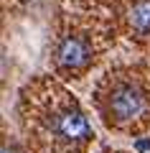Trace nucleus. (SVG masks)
I'll list each match as a JSON object with an SVG mask.
<instances>
[{
	"instance_id": "nucleus-6",
	"label": "nucleus",
	"mask_w": 150,
	"mask_h": 153,
	"mask_svg": "<svg viewBox=\"0 0 150 153\" xmlns=\"http://www.w3.org/2000/svg\"><path fill=\"white\" fill-rule=\"evenodd\" d=\"M3 153H16V151H10V148H3Z\"/></svg>"
},
{
	"instance_id": "nucleus-2",
	"label": "nucleus",
	"mask_w": 150,
	"mask_h": 153,
	"mask_svg": "<svg viewBox=\"0 0 150 153\" xmlns=\"http://www.w3.org/2000/svg\"><path fill=\"white\" fill-rule=\"evenodd\" d=\"M51 130H54L61 140H69V143H81V140H86V138L92 135L86 117H84L76 107H64V110H59V112L54 115Z\"/></svg>"
},
{
	"instance_id": "nucleus-1",
	"label": "nucleus",
	"mask_w": 150,
	"mask_h": 153,
	"mask_svg": "<svg viewBox=\"0 0 150 153\" xmlns=\"http://www.w3.org/2000/svg\"><path fill=\"white\" fill-rule=\"evenodd\" d=\"M145 110V97L132 84H117L109 94V115L117 123H130L140 117Z\"/></svg>"
},
{
	"instance_id": "nucleus-5",
	"label": "nucleus",
	"mask_w": 150,
	"mask_h": 153,
	"mask_svg": "<svg viewBox=\"0 0 150 153\" xmlns=\"http://www.w3.org/2000/svg\"><path fill=\"white\" fill-rule=\"evenodd\" d=\"M148 148H150L148 140H137V151H148Z\"/></svg>"
},
{
	"instance_id": "nucleus-3",
	"label": "nucleus",
	"mask_w": 150,
	"mask_h": 153,
	"mask_svg": "<svg viewBox=\"0 0 150 153\" xmlns=\"http://www.w3.org/2000/svg\"><path fill=\"white\" fill-rule=\"evenodd\" d=\"M92 59V51L89 44L84 38H76V36H66L61 38L59 49H56V64L64 66V69H81L86 66Z\"/></svg>"
},
{
	"instance_id": "nucleus-4",
	"label": "nucleus",
	"mask_w": 150,
	"mask_h": 153,
	"mask_svg": "<svg viewBox=\"0 0 150 153\" xmlns=\"http://www.w3.org/2000/svg\"><path fill=\"white\" fill-rule=\"evenodd\" d=\"M130 23L137 33H150V0H140L132 5Z\"/></svg>"
}]
</instances>
